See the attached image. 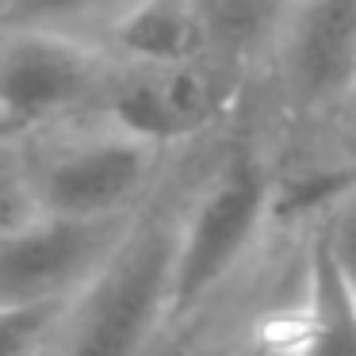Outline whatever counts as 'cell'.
Masks as SVG:
<instances>
[{
    "label": "cell",
    "instance_id": "cell-12",
    "mask_svg": "<svg viewBox=\"0 0 356 356\" xmlns=\"http://www.w3.org/2000/svg\"><path fill=\"white\" fill-rule=\"evenodd\" d=\"M39 215L42 211L31 180V161L19 157L12 146H4V138H0V238L27 226Z\"/></svg>",
    "mask_w": 356,
    "mask_h": 356
},
{
    "label": "cell",
    "instance_id": "cell-11",
    "mask_svg": "<svg viewBox=\"0 0 356 356\" xmlns=\"http://www.w3.org/2000/svg\"><path fill=\"white\" fill-rule=\"evenodd\" d=\"M134 0H16L12 16L4 19L8 31H58L73 35L81 24L111 27Z\"/></svg>",
    "mask_w": 356,
    "mask_h": 356
},
{
    "label": "cell",
    "instance_id": "cell-4",
    "mask_svg": "<svg viewBox=\"0 0 356 356\" xmlns=\"http://www.w3.org/2000/svg\"><path fill=\"white\" fill-rule=\"evenodd\" d=\"M165 149L100 123L58 142L31 161L42 215L62 218H127L138 215Z\"/></svg>",
    "mask_w": 356,
    "mask_h": 356
},
{
    "label": "cell",
    "instance_id": "cell-10",
    "mask_svg": "<svg viewBox=\"0 0 356 356\" xmlns=\"http://www.w3.org/2000/svg\"><path fill=\"white\" fill-rule=\"evenodd\" d=\"M195 4L215 54L230 65H241L261 54L268 58L295 0H195Z\"/></svg>",
    "mask_w": 356,
    "mask_h": 356
},
{
    "label": "cell",
    "instance_id": "cell-1",
    "mask_svg": "<svg viewBox=\"0 0 356 356\" xmlns=\"http://www.w3.org/2000/svg\"><path fill=\"white\" fill-rule=\"evenodd\" d=\"M180 203L138 211L104 272L62 318L58 356H146L172 325V261Z\"/></svg>",
    "mask_w": 356,
    "mask_h": 356
},
{
    "label": "cell",
    "instance_id": "cell-5",
    "mask_svg": "<svg viewBox=\"0 0 356 356\" xmlns=\"http://www.w3.org/2000/svg\"><path fill=\"white\" fill-rule=\"evenodd\" d=\"M134 218L39 215L0 238V310L65 307L115 257Z\"/></svg>",
    "mask_w": 356,
    "mask_h": 356
},
{
    "label": "cell",
    "instance_id": "cell-17",
    "mask_svg": "<svg viewBox=\"0 0 356 356\" xmlns=\"http://www.w3.org/2000/svg\"><path fill=\"white\" fill-rule=\"evenodd\" d=\"M345 115H353V119H356V92H353V104H348V111H345Z\"/></svg>",
    "mask_w": 356,
    "mask_h": 356
},
{
    "label": "cell",
    "instance_id": "cell-15",
    "mask_svg": "<svg viewBox=\"0 0 356 356\" xmlns=\"http://www.w3.org/2000/svg\"><path fill=\"white\" fill-rule=\"evenodd\" d=\"M222 356H302L291 307H284L272 318H261V325L249 330L241 341H234Z\"/></svg>",
    "mask_w": 356,
    "mask_h": 356
},
{
    "label": "cell",
    "instance_id": "cell-14",
    "mask_svg": "<svg viewBox=\"0 0 356 356\" xmlns=\"http://www.w3.org/2000/svg\"><path fill=\"white\" fill-rule=\"evenodd\" d=\"M314 226L322 230L325 245H330L333 261H337L341 276H345L348 291H353V299H356V184L348 188L325 215H318Z\"/></svg>",
    "mask_w": 356,
    "mask_h": 356
},
{
    "label": "cell",
    "instance_id": "cell-16",
    "mask_svg": "<svg viewBox=\"0 0 356 356\" xmlns=\"http://www.w3.org/2000/svg\"><path fill=\"white\" fill-rule=\"evenodd\" d=\"M12 8H16V0H0V27H4V19L12 16Z\"/></svg>",
    "mask_w": 356,
    "mask_h": 356
},
{
    "label": "cell",
    "instance_id": "cell-8",
    "mask_svg": "<svg viewBox=\"0 0 356 356\" xmlns=\"http://www.w3.org/2000/svg\"><path fill=\"white\" fill-rule=\"evenodd\" d=\"M299 299L291 302L302 356H356V299L314 222L302 226Z\"/></svg>",
    "mask_w": 356,
    "mask_h": 356
},
{
    "label": "cell",
    "instance_id": "cell-9",
    "mask_svg": "<svg viewBox=\"0 0 356 356\" xmlns=\"http://www.w3.org/2000/svg\"><path fill=\"white\" fill-rule=\"evenodd\" d=\"M108 58L123 65H180L218 54L195 0H134L108 27Z\"/></svg>",
    "mask_w": 356,
    "mask_h": 356
},
{
    "label": "cell",
    "instance_id": "cell-2",
    "mask_svg": "<svg viewBox=\"0 0 356 356\" xmlns=\"http://www.w3.org/2000/svg\"><path fill=\"white\" fill-rule=\"evenodd\" d=\"M276 218V169L257 149H230L188 192L172 261V325L195 318L257 253Z\"/></svg>",
    "mask_w": 356,
    "mask_h": 356
},
{
    "label": "cell",
    "instance_id": "cell-7",
    "mask_svg": "<svg viewBox=\"0 0 356 356\" xmlns=\"http://www.w3.org/2000/svg\"><path fill=\"white\" fill-rule=\"evenodd\" d=\"M268 62L284 111L299 119L348 111L356 92V0H295Z\"/></svg>",
    "mask_w": 356,
    "mask_h": 356
},
{
    "label": "cell",
    "instance_id": "cell-13",
    "mask_svg": "<svg viewBox=\"0 0 356 356\" xmlns=\"http://www.w3.org/2000/svg\"><path fill=\"white\" fill-rule=\"evenodd\" d=\"M65 307H31V310H0V356H39V348L62 330Z\"/></svg>",
    "mask_w": 356,
    "mask_h": 356
},
{
    "label": "cell",
    "instance_id": "cell-3",
    "mask_svg": "<svg viewBox=\"0 0 356 356\" xmlns=\"http://www.w3.org/2000/svg\"><path fill=\"white\" fill-rule=\"evenodd\" d=\"M238 96V65L200 58L180 65L111 62L100 96V119L157 149L200 138L230 111Z\"/></svg>",
    "mask_w": 356,
    "mask_h": 356
},
{
    "label": "cell",
    "instance_id": "cell-6",
    "mask_svg": "<svg viewBox=\"0 0 356 356\" xmlns=\"http://www.w3.org/2000/svg\"><path fill=\"white\" fill-rule=\"evenodd\" d=\"M111 58L77 35L8 31L0 42V138L100 108Z\"/></svg>",
    "mask_w": 356,
    "mask_h": 356
}]
</instances>
